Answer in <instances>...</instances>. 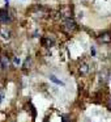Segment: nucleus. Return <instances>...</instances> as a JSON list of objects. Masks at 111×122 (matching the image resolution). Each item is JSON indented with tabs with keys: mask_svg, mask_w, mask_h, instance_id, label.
Returning <instances> with one entry per match:
<instances>
[{
	"mask_svg": "<svg viewBox=\"0 0 111 122\" xmlns=\"http://www.w3.org/2000/svg\"><path fill=\"white\" fill-rule=\"evenodd\" d=\"M8 66H9L8 58L7 56H0V67L3 70H5V68H8Z\"/></svg>",
	"mask_w": 111,
	"mask_h": 122,
	"instance_id": "obj_3",
	"label": "nucleus"
},
{
	"mask_svg": "<svg viewBox=\"0 0 111 122\" xmlns=\"http://www.w3.org/2000/svg\"><path fill=\"white\" fill-rule=\"evenodd\" d=\"M108 106L111 108V97H110V100H108Z\"/></svg>",
	"mask_w": 111,
	"mask_h": 122,
	"instance_id": "obj_13",
	"label": "nucleus"
},
{
	"mask_svg": "<svg viewBox=\"0 0 111 122\" xmlns=\"http://www.w3.org/2000/svg\"><path fill=\"white\" fill-rule=\"evenodd\" d=\"M99 41H102V42H110V41H111V36H110V33H105V34H101Z\"/></svg>",
	"mask_w": 111,
	"mask_h": 122,
	"instance_id": "obj_5",
	"label": "nucleus"
},
{
	"mask_svg": "<svg viewBox=\"0 0 111 122\" xmlns=\"http://www.w3.org/2000/svg\"><path fill=\"white\" fill-rule=\"evenodd\" d=\"M80 70H81L82 72H88V71H89V68H88V66H86V64H82V66L80 67Z\"/></svg>",
	"mask_w": 111,
	"mask_h": 122,
	"instance_id": "obj_7",
	"label": "nucleus"
},
{
	"mask_svg": "<svg viewBox=\"0 0 111 122\" xmlns=\"http://www.w3.org/2000/svg\"><path fill=\"white\" fill-rule=\"evenodd\" d=\"M90 53H92V55H93V56H94V55H95V49H94V47H92V49H90Z\"/></svg>",
	"mask_w": 111,
	"mask_h": 122,
	"instance_id": "obj_11",
	"label": "nucleus"
},
{
	"mask_svg": "<svg viewBox=\"0 0 111 122\" xmlns=\"http://www.w3.org/2000/svg\"><path fill=\"white\" fill-rule=\"evenodd\" d=\"M3 97H4V93L1 92V91H0V102H1V101H3Z\"/></svg>",
	"mask_w": 111,
	"mask_h": 122,
	"instance_id": "obj_12",
	"label": "nucleus"
},
{
	"mask_svg": "<svg viewBox=\"0 0 111 122\" xmlns=\"http://www.w3.org/2000/svg\"><path fill=\"white\" fill-rule=\"evenodd\" d=\"M42 45L45 46V47H51V46L54 45V40H51V38H43Z\"/></svg>",
	"mask_w": 111,
	"mask_h": 122,
	"instance_id": "obj_4",
	"label": "nucleus"
},
{
	"mask_svg": "<svg viewBox=\"0 0 111 122\" xmlns=\"http://www.w3.org/2000/svg\"><path fill=\"white\" fill-rule=\"evenodd\" d=\"M5 3H7V5H8V3H9V0H5Z\"/></svg>",
	"mask_w": 111,
	"mask_h": 122,
	"instance_id": "obj_14",
	"label": "nucleus"
},
{
	"mask_svg": "<svg viewBox=\"0 0 111 122\" xmlns=\"http://www.w3.org/2000/svg\"><path fill=\"white\" fill-rule=\"evenodd\" d=\"M61 122H69L68 117H67V116H63V118H61Z\"/></svg>",
	"mask_w": 111,
	"mask_h": 122,
	"instance_id": "obj_10",
	"label": "nucleus"
},
{
	"mask_svg": "<svg viewBox=\"0 0 111 122\" xmlns=\"http://www.w3.org/2000/svg\"><path fill=\"white\" fill-rule=\"evenodd\" d=\"M13 63H14V66H18V64L21 63V61H20V58H17V56H14V59H13Z\"/></svg>",
	"mask_w": 111,
	"mask_h": 122,
	"instance_id": "obj_8",
	"label": "nucleus"
},
{
	"mask_svg": "<svg viewBox=\"0 0 111 122\" xmlns=\"http://www.w3.org/2000/svg\"><path fill=\"white\" fill-rule=\"evenodd\" d=\"M11 21V16L7 9H0V22L1 24H8Z\"/></svg>",
	"mask_w": 111,
	"mask_h": 122,
	"instance_id": "obj_1",
	"label": "nucleus"
},
{
	"mask_svg": "<svg viewBox=\"0 0 111 122\" xmlns=\"http://www.w3.org/2000/svg\"><path fill=\"white\" fill-rule=\"evenodd\" d=\"M110 81H111V76H110Z\"/></svg>",
	"mask_w": 111,
	"mask_h": 122,
	"instance_id": "obj_15",
	"label": "nucleus"
},
{
	"mask_svg": "<svg viewBox=\"0 0 111 122\" xmlns=\"http://www.w3.org/2000/svg\"><path fill=\"white\" fill-rule=\"evenodd\" d=\"M64 28H65L67 30H73V29H76V22H74V20L73 19H67L65 21H64Z\"/></svg>",
	"mask_w": 111,
	"mask_h": 122,
	"instance_id": "obj_2",
	"label": "nucleus"
},
{
	"mask_svg": "<svg viewBox=\"0 0 111 122\" xmlns=\"http://www.w3.org/2000/svg\"><path fill=\"white\" fill-rule=\"evenodd\" d=\"M50 80L52 83H55V84H58V85H64V81H61L60 79H58L55 75H50Z\"/></svg>",
	"mask_w": 111,
	"mask_h": 122,
	"instance_id": "obj_6",
	"label": "nucleus"
},
{
	"mask_svg": "<svg viewBox=\"0 0 111 122\" xmlns=\"http://www.w3.org/2000/svg\"><path fill=\"white\" fill-rule=\"evenodd\" d=\"M1 34H3V37L5 38V40H8V38H9V33H7V32H1Z\"/></svg>",
	"mask_w": 111,
	"mask_h": 122,
	"instance_id": "obj_9",
	"label": "nucleus"
}]
</instances>
